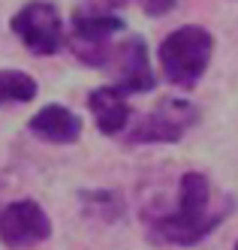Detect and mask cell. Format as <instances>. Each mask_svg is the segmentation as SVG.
I'll use <instances>...</instances> for the list:
<instances>
[{
  "mask_svg": "<svg viewBox=\"0 0 238 250\" xmlns=\"http://www.w3.org/2000/svg\"><path fill=\"white\" fill-rule=\"evenodd\" d=\"M235 202L229 196H223L220 205H211V184L202 172H184L178 187V211L151 223V238L181 247L199 244L226 220Z\"/></svg>",
  "mask_w": 238,
  "mask_h": 250,
  "instance_id": "6da1fadb",
  "label": "cell"
},
{
  "mask_svg": "<svg viewBox=\"0 0 238 250\" xmlns=\"http://www.w3.org/2000/svg\"><path fill=\"white\" fill-rule=\"evenodd\" d=\"M211 55H214V37L199 24L175 27L169 37L160 42L163 76L172 84L184 87V91L199 84V79L205 76V69L211 63Z\"/></svg>",
  "mask_w": 238,
  "mask_h": 250,
  "instance_id": "7a4b0ae2",
  "label": "cell"
},
{
  "mask_svg": "<svg viewBox=\"0 0 238 250\" xmlns=\"http://www.w3.org/2000/svg\"><path fill=\"white\" fill-rule=\"evenodd\" d=\"M199 124V109L187 100L163 97L154 109L130 130L127 142L133 145H172L181 142Z\"/></svg>",
  "mask_w": 238,
  "mask_h": 250,
  "instance_id": "3957f363",
  "label": "cell"
},
{
  "mask_svg": "<svg viewBox=\"0 0 238 250\" xmlns=\"http://www.w3.org/2000/svg\"><path fill=\"white\" fill-rule=\"evenodd\" d=\"M124 30V19L108 9H76L72 12V33L69 45L76 58L87 66H106L108 61V40Z\"/></svg>",
  "mask_w": 238,
  "mask_h": 250,
  "instance_id": "277c9868",
  "label": "cell"
},
{
  "mask_svg": "<svg viewBox=\"0 0 238 250\" xmlns=\"http://www.w3.org/2000/svg\"><path fill=\"white\" fill-rule=\"evenodd\" d=\"M9 27L33 55L48 58V55H58L61 45H64L61 12L54 3H48V0H30V3H24L12 15Z\"/></svg>",
  "mask_w": 238,
  "mask_h": 250,
  "instance_id": "5b68a950",
  "label": "cell"
},
{
  "mask_svg": "<svg viewBox=\"0 0 238 250\" xmlns=\"http://www.w3.org/2000/svg\"><path fill=\"white\" fill-rule=\"evenodd\" d=\"M51 235V220L40 202L18 199L0 211V241L12 250L33 247Z\"/></svg>",
  "mask_w": 238,
  "mask_h": 250,
  "instance_id": "8992f818",
  "label": "cell"
},
{
  "mask_svg": "<svg viewBox=\"0 0 238 250\" xmlns=\"http://www.w3.org/2000/svg\"><path fill=\"white\" fill-rule=\"evenodd\" d=\"M115 66V84L124 97L130 94H148L154 91L157 84V76L151 69V61H148V45H145L142 37H127L112 55H108Z\"/></svg>",
  "mask_w": 238,
  "mask_h": 250,
  "instance_id": "52a82bcc",
  "label": "cell"
},
{
  "mask_svg": "<svg viewBox=\"0 0 238 250\" xmlns=\"http://www.w3.org/2000/svg\"><path fill=\"white\" fill-rule=\"evenodd\" d=\"M27 130L51 145H72L82 136V118L61 103H48L27 121Z\"/></svg>",
  "mask_w": 238,
  "mask_h": 250,
  "instance_id": "ba28073f",
  "label": "cell"
},
{
  "mask_svg": "<svg viewBox=\"0 0 238 250\" xmlns=\"http://www.w3.org/2000/svg\"><path fill=\"white\" fill-rule=\"evenodd\" d=\"M87 105H90V112H94L97 130L103 136H118V133L127 130V124H130V105H127V97L112 84L90 91Z\"/></svg>",
  "mask_w": 238,
  "mask_h": 250,
  "instance_id": "9c48e42d",
  "label": "cell"
},
{
  "mask_svg": "<svg viewBox=\"0 0 238 250\" xmlns=\"http://www.w3.org/2000/svg\"><path fill=\"white\" fill-rule=\"evenodd\" d=\"M40 94V84L33 76L22 69H0V105L6 103H30Z\"/></svg>",
  "mask_w": 238,
  "mask_h": 250,
  "instance_id": "30bf717a",
  "label": "cell"
},
{
  "mask_svg": "<svg viewBox=\"0 0 238 250\" xmlns=\"http://www.w3.org/2000/svg\"><path fill=\"white\" fill-rule=\"evenodd\" d=\"M175 3H178V0H139V6L148 12V15H154V19H157V15L172 12V9H175Z\"/></svg>",
  "mask_w": 238,
  "mask_h": 250,
  "instance_id": "8fae6325",
  "label": "cell"
},
{
  "mask_svg": "<svg viewBox=\"0 0 238 250\" xmlns=\"http://www.w3.org/2000/svg\"><path fill=\"white\" fill-rule=\"evenodd\" d=\"M103 3H106V9H108V12H115V9L127 6V3H130V0H103Z\"/></svg>",
  "mask_w": 238,
  "mask_h": 250,
  "instance_id": "7c38bea8",
  "label": "cell"
}]
</instances>
